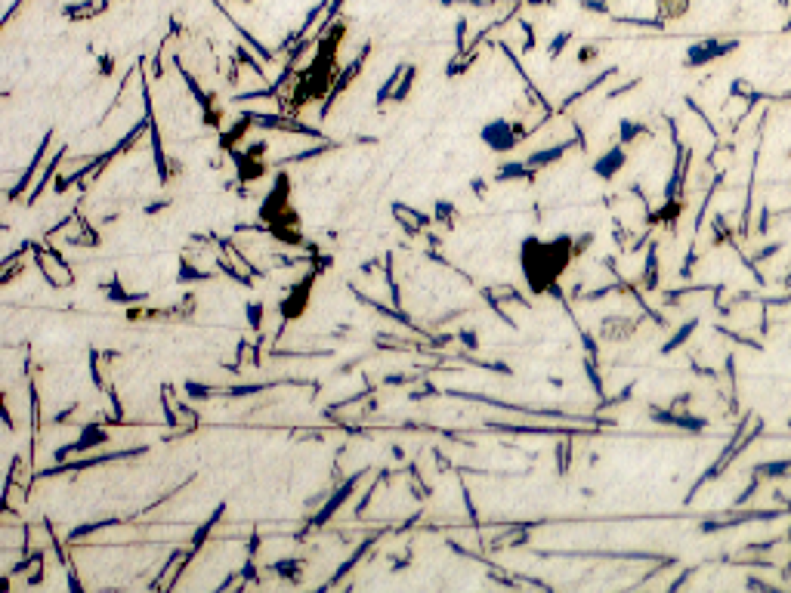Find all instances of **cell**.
<instances>
[{
  "label": "cell",
  "instance_id": "484cf974",
  "mask_svg": "<svg viewBox=\"0 0 791 593\" xmlns=\"http://www.w3.org/2000/svg\"><path fill=\"white\" fill-rule=\"evenodd\" d=\"M414 75H418V68L408 66L405 75H402V81H399V87H396V93H393V102H405V99H408V93H412V87H414Z\"/></svg>",
  "mask_w": 791,
  "mask_h": 593
},
{
  "label": "cell",
  "instance_id": "f546056e",
  "mask_svg": "<svg viewBox=\"0 0 791 593\" xmlns=\"http://www.w3.org/2000/svg\"><path fill=\"white\" fill-rule=\"evenodd\" d=\"M658 278V260H656V247H649V254H646V288H652Z\"/></svg>",
  "mask_w": 791,
  "mask_h": 593
},
{
  "label": "cell",
  "instance_id": "1f68e13d",
  "mask_svg": "<svg viewBox=\"0 0 791 593\" xmlns=\"http://www.w3.org/2000/svg\"><path fill=\"white\" fill-rule=\"evenodd\" d=\"M596 56H600V47H596V44H585L578 49V62H581V66H587V62L596 59Z\"/></svg>",
  "mask_w": 791,
  "mask_h": 593
},
{
  "label": "cell",
  "instance_id": "2e32d148",
  "mask_svg": "<svg viewBox=\"0 0 791 593\" xmlns=\"http://www.w3.org/2000/svg\"><path fill=\"white\" fill-rule=\"evenodd\" d=\"M99 291L105 294V300L109 303H121V306H127V303H140V300H149L146 294H133V291H127L124 284H121V278L114 275L109 284H99Z\"/></svg>",
  "mask_w": 791,
  "mask_h": 593
},
{
  "label": "cell",
  "instance_id": "52a82bcc",
  "mask_svg": "<svg viewBox=\"0 0 791 593\" xmlns=\"http://www.w3.org/2000/svg\"><path fill=\"white\" fill-rule=\"evenodd\" d=\"M109 445V430H105L103 424H84L81 433H77V439L66 442L62 448H56V463L59 461H68V457L75 454H87V452H96V448Z\"/></svg>",
  "mask_w": 791,
  "mask_h": 593
},
{
  "label": "cell",
  "instance_id": "277c9868",
  "mask_svg": "<svg viewBox=\"0 0 791 593\" xmlns=\"http://www.w3.org/2000/svg\"><path fill=\"white\" fill-rule=\"evenodd\" d=\"M315 275H319V269H309V272L285 294V300H278V316H282V321H297V318L306 316L309 297H312V288H315Z\"/></svg>",
  "mask_w": 791,
  "mask_h": 593
},
{
  "label": "cell",
  "instance_id": "d6986e66",
  "mask_svg": "<svg viewBox=\"0 0 791 593\" xmlns=\"http://www.w3.org/2000/svg\"><path fill=\"white\" fill-rule=\"evenodd\" d=\"M112 525H121V519H96V523H84V525H75L68 532V541L75 544V541H84V538H90V534H96V532H105V528H112Z\"/></svg>",
  "mask_w": 791,
  "mask_h": 593
},
{
  "label": "cell",
  "instance_id": "ba28073f",
  "mask_svg": "<svg viewBox=\"0 0 791 593\" xmlns=\"http://www.w3.org/2000/svg\"><path fill=\"white\" fill-rule=\"evenodd\" d=\"M142 102H146V121H149V142H152V158H155V170H158V180L167 183L170 180V167H167V152H164V142H161V127L155 121V109H152V96H149V87L142 81Z\"/></svg>",
  "mask_w": 791,
  "mask_h": 593
},
{
  "label": "cell",
  "instance_id": "7c38bea8",
  "mask_svg": "<svg viewBox=\"0 0 791 593\" xmlns=\"http://www.w3.org/2000/svg\"><path fill=\"white\" fill-rule=\"evenodd\" d=\"M393 217L405 232H423V229L433 226V217L430 213L418 210V207L405 204V201H393Z\"/></svg>",
  "mask_w": 791,
  "mask_h": 593
},
{
  "label": "cell",
  "instance_id": "ffe728a7",
  "mask_svg": "<svg viewBox=\"0 0 791 593\" xmlns=\"http://www.w3.org/2000/svg\"><path fill=\"white\" fill-rule=\"evenodd\" d=\"M695 328H699V321H695V318L683 321V325L677 328V331H674V337H668L665 343H661V353L668 355V353H674V349H677V346H683V343H686V340H689V337H693V334H695Z\"/></svg>",
  "mask_w": 791,
  "mask_h": 593
},
{
  "label": "cell",
  "instance_id": "9a60e30c",
  "mask_svg": "<svg viewBox=\"0 0 791 593\" xmlns=\"http://www.w3.org/2000/svg\"><path fill=\"white\" fill-rule=\"evenodd\" d=\"M538 170L529 167L526 161H504L495 174V183H520V180H535Z\"/></svg>",
  "mask_w": 791,
  "mask_h": 593
},
{
  "label": "cell",
  "instance_id": "ac0fdd59",
  "mask_svg": "<svg viewBox=\"0 0 791 593\" xmlns=\"http://www.w3.org/2000/svg\"><path fill=\"white\" fill-rule=\"evenodd\" d=\"M223 513H226V504H220L217 510H213L211 516H207L204 523H201V528H195V534H192V544H189L192 550H195V553H198V550L207 544V538H211V532H213V528H217V523L223 519Z\"/></svg>",
  "mask_w": 791,
  "mask_h": 593
},
{
  "label": "cell",
  "instance_id": "44dd1931",
  "mask_svg": "<svg viewBox=\"0 0 791 593\" xmlns=\"http://www.w3.org/2000/svg\"><path fill=\"white\" fill-rule=\"evenodd\" d=\"M405 68H408V66H396L390 75H386V81L380 84V90H377V105L393 102V93H396V87H399V81H402V75H405Z\"/></svg>",
  "mask_w": 791,
  "mask_h": 593
},
{
  "label": "cell",
  "instance_id": "6da1fadb",
  "mask_svg": "<svg viewBox=\"0 0 791 593\" xmlns=\"http://www.w3.org/2000/svg\"><path fill=\"white\" fill-rule=\"evenodd\" d=\"M575 260V238L572 235H557V238L544 241L538 235H529L520 245V266L526 278L529 291L535 297L550 294V288L559 284V275L566 266Z\"/></svg>",
  "mask_w": 791,
  "mask_h": 593
},
{
  "label": "cell",
  "instance_id": "3957f363",
  "mask_svg": "<svg viewBox=\"0 0 791 593\" xmlns=\"http://www.w3.org/2000/svg\"><path fill=\"white\" fill-rule=\"evenodd\" d=\"M522 137H526V133L520 130V124H513V121H507V118H492V121H485L483 130H479V139H483V146L488 148V152H495V155L513 152V148L520 146Z\"/></svg>",
  "mask_w": 791,
  "mask_h": 593
},
{
  "label": "cell",
  "instance_id": "4316f807",
  "mask_svg": "<svg viewBox=\"0 0 791 593\" xmlns=\"http://www.w3.org/2000/svg\"><path fill=\"white\" fill-rule=\"evenodd\" d=\"M640 133H643V124H640V121H622V124H618V142H622V146H631Z\"/></svg>",
  "mask_w": 791,
  "mask_h": 593
},
{
  "label": "cell",
  "instance_id": "d6a6232c",
  "mask_svg": "<svg viewBox=\"0 0 791 593\" xmlns=\"http://www.w3.org/2000/svg\"><path fill=\"white\" fill-rule=\"evenodd\" d=\"M458 340H461L467 349H479V337H476V331H467V328H464V331H458Z\"/></svg>",
  "mask_w": 791,
  "mask_h": 593
},
{
  "label": "cell",
  "instance_id": "5b68a950",
  "mask_svg": "<svg viewBox=\"0 0 791 593\" xmlns=\"http://www.w3.org/2000/svg\"><path fill=\"white\" fill-rule=\"evenodd\" d=\"M362 476H365V473H352L347 482L337 485V488L331 491L325 501H322L319 510L312 513V519H309V528H322V525H328L331 519H334L337 513H340V507H347V504L352 501V495H356V485L362 482Z\"/></svg>",
  "mask_w": 791,
  "mask_h": 593
},
{
  "label": "cell",
  "instance_id": "8992f818",
  "mask_svg": "<svg viewBox=\"0 0 791 593\" xmlns=\"http://www.w3.org/2000/svg\"><path fill=\"white\" fill-rule=\"evenodd\" d=\"M31 251H34V263H38V269L44 272L50 288H68V284L75 282L71 266L62 260L59 251H53V247H40V245H31Z\"/></svg>",
  "mask_w": 791,
  "mask_h": 593
},
{
  "label": "cell",
  "instance_id": "603a6c76",
  "mask_svg": "<svg viewBox=\"0 0 791 593\" xmlns=\"http://www.w3.org/2000/svg\"><path fill=\"white\" fill-rule=\"evenodd\" d=\"M211 278V272H204V269H198V266H192L186 256H179V275H176V282L179 284H189V282H207Z\"/></svg>",
  "mask_w": 791,
  "mask_h": 593
},
{
  "label": "cell",
  "instance_id": "d4e9b609",
  "mask_svg": "<svg viewBox=\"0 0 791 593\" xmlns=\"http://www.w3.org/2000/svg\"><path fill=\"white\" fill-rule=\"evenodd\" d=\"M269 571H276V575L291 578V581H294V578H300V571H303V562L294 560V556H291V560H276V562L269 566Z\"/></svg>",
  "mask_w": 791,
  "mask_h": 593
},
{
  "label": "cell",
  "instance_id": "8d00e7d4",
  "mask_svg": "<svg viewBox=\"0 0 791 593\" xmlns=\"http://www.w3.org/2000/svg\"><path fill=\"white\" fill-rule=\"evenodd\" d=\"M241 3H250V0H241Z\"/></svg>",
  "mask_w": 791,
  "mask_h": 593
},
{
  "label": "cell",
  "instance_id": "4fadbf2b",
  "mask_svg": "<svg viewBox=\"0 0 791 593\" xmlns=\"http://www.w3.org/2000/svg\"><path fill=\"white\" fill-rule=\"evenodd\" d=\"M575 146H581V139H563V142H557V146L535 148V152L526 155V164H529V167H535V170H541V167H548V164L559 161V158H563V155L569 152V148H575Z\"/></svg>",
  "mask_w": 791,
  "mask_h": 593
},
{
  "label": "cell",
  "instance_id": "f1b7e54d",
  "mask_svg": "<svg viewBox=\"0 0 791 593\" xmlns=\"http://www.w3.org/2000/svg\"><path fill=\"white\" fill-rule=\"evenodd\" d=\"M569 44H572V31H559L557 38H553L550 44H548V56H550V59H559V56H563V49L569 47Z\"/></svg>",
  "mask_w": 791,
  "mask_h": 593
},
{
  "label": "cell",
  "instance_id": "5bb4252c",
  "mask_svg": "<svg viewBox=\"0 0 791 593\" xmlns=\"http://www.w3.org/2000/svg\"><path fill=\"white\" fill-rule=\"evenodd\" d=\"M66 152H68V148H59V152H56V155H53V161H50V164H47V167H44V174H40V180H38V183H34V189H31V195H28V198H25V204H28V207H31V204H38V198H40V195H44V189H47V185H50V180H56V176H59V164H62V161H66Z\"/></svg>",
  "mask_w": 791,
  "mask_h": 593
},
{
  "label": "cell",
  "instance_id": "30bf717a",
  "mask_svg": "<svg viewBox=\"0 0 791 593\" xmlns=\"http://www.w3.org/2000/svg\"><path fill=\"white\" fill-rule=\"evenodd\" d=\"M50 146H53V130H47L44 137H40V146L34 148V158H31V164H28V167H25V174L19 176V183L13 185L10 192H6V195H10V201H16V198H22V195H25V189H28V185L34 183V174H38V170H40V164H44V155L50 152Z\"/></svg>",
  "mask_w": 791,
  "mask_h": 593
},
{
  "label": "cell",
  "instance_id": "74e56055",
  "mask_svg": "<svg viewBox=\"0 0 791 593\" xmlns=\"http://www.w3.org/2000/svg\"><path fill=\"white\" fill-rule=\"evenodd\" d=\"M788 158H791V148H788Z\"/></svg>",
  "mask_w": 791,
  "mask_h": 593
},
{
  "label": "cell",
  "instance_id": "8fae6325",
  "mask_svg": "<svg viewBox=\"0 0 791 593\" xmlns=\"http://www.w3.org/2000/svg\"><path fill=\"white\" fill-rule=\"evenodd\" d=\"M624 164H628V152H624V146L618 142V146H612L609 152H603L600 158L594 161L591 174L596 176V180H615V176L622 174Z\"/></svg>",
  "mask_w": 791,
  "mask_h": 593
},
{
  "label": "cell",
  "instance_id": "7402d4cb",
  "mask_svg": "<svg viewBox=\"0 0 791 593\" xmlns=\"http://www.w3.org/2000/svg\"><path fill=\"white\" fill-rule=\"evenodd\" d=\"M689 13V0H658V19L661 22H674Z\"/></svg>",
  "mask_w": 791,
  "mask_h": 593
},
{
  "label": "cell",
  "instance_id": "9c48e42d",
  "mask_svg": "<svg viewBox=\"0 0 791 593\" xmlns=\"http://www.w3.org/2000/svg\"><path fill=\"white\" fill-rule=\"evenodd\" d=\"M368 53H371V44H365V47H362V53H359L356 59H352L349 66H347V68H340V71H337V77H334V87H331L328 99H325V102H322V118H325V114L331 111V105H334V99L340 96V93L347 90L352 81H356V75H359V71H362L365 59H368Z\"/></svg>",
  "mask_w": 791,
  "mask_h": 593
},
{
  "label": "cell",
  "instance_id": "e575fe53",
  "mask_svg": "<svg viewBox=\"0 0 791 593\" xmlns=\"http://www.w3.org/2000/svg\"><path fill=\"white\" fill-rule=\"evenodd\" d=\"M581 343H585V353H587V359H591V355L596 359V340H594V337H591V334H587V331H581Z\"/></svg>",
  "mask_w": 791,
  "mask_h": 593
},
{
  "label": "cell",
  "instance_id": "83f0119b",
  "mask_svg": "<svg viewBox=\"0 0 791 593\" xmlns=\"http://www.w3.org/2000/svg\"><path fill=\"white\" fill-rule=\"evenodd\" d=\"M223 392V387H207V383H195V380H189L186 383V396L189 399H211V396H220Z\"/></svg>",
  "mask_w": 791,
  "mask_h": 593
},
{
  "label": "cell",
  "instance_id": "7a4b0ae2",
  "mask_svg": "<svg viewBox=\"0 0 791 593\" xmlns=\"http://www.w3.org/2000/svg\"><path fill=\"white\" fill-rule=\"evenodd\" d=\"M742 47V40L739 38H705V40H695V44H689L686 56H683V66L686 68H705L711 66V62L723 59V56L736 53V49Z\"/></svg>",
  "mask_w": 791,
  "mask_h": 593
},
{
  "label": "cell",
  "instance_id": "f35d334b",
  "mask_svg": "<svg viewBox=\"0 0 791 593\" xmlns=\"http://www.w3.org/2000/svg\"><path fill=\"white\" fill-rule=\"evenodd\" d=\"M788 99H791V93H788Z\"/></svg>",
  "mask_w": 791,
  "mask_h": 593
},
{
  "label": "cell",
  "instance_id": "4dcf8cb0",
  "mask_svg": "<svg viewBox=\"0 0 791 593\" xmlns=\"http://www.w3.org/2000/svg\"><path fill=\"white\" fill-rule=\"evenodd\" d=\"M451 217H455V207H451L449 201H436L433 223H445V226H451Z\"/></svg>",
  "mask_w": 791,
  "mask_h": 593
},
{
  "label": "cell",
  "instance_id": "e0dca14e",
  "mask_svg": "<svg viewBox=\"0 0 791 593\" xmlns=\"http://www.w3.org/2000/svg\"><path fill=\"white\" fill-rule=\"evenodd\" d=\"M374 541H377V538H365L362 544H359V547H356V550H352V553H349V560H343V562H340V569H337V575H334V581H331V587H334V584H340L343 578H347L349 571H352V569L359 566V562L365 560V553H368V550L374 547Z\"/></svg>",
  "mask_w": 791,
  "mask_h": 593
},
{
  "label": "cell",
  "instance_id": "cb8c5ba5",
  "mask_svg": "<svg viewBox=\"0 0 791 593\" xmlns=\"http://www.w3.org/2000/svg\"><path fill=\"white\" fill-rule=\"evenodd\" d=\"M263 316H266V303H260V300H248V303H244V318H248L250 331H260Z\"/></svg>",
  "mask_w": 791,
  "mask_h": 593
},
{
  "label": "cell",
  "instance_id": "d590c367",
  "mask_svg": "<svg viewBox=\"0 0 791 593\" xmlns=\"http://www.w3.org/2000/svg\"><path fill=\"white\" fill-rule=\"evenodd\" d=\"M785 28H788V31H791V19H788V25H785Z\"/></svg>",
  "mask_w": 791,
  "mask_h": 593
},
{
  "label": "cell",
  "instance_id": "836d02e7",
  "mask_svg": "<svg viewBox=\"0 0 791 593\" xmlns=\"http://www.w3.org/2000/svg\"><path fill=\"white\" fill-rule=\"evenodd\" d=\"M581 10H594V13H609V6L603 0H578Z\"/></svg>",
  "mask_w": 791,
  "mask_h": 593
}]
</instances>
